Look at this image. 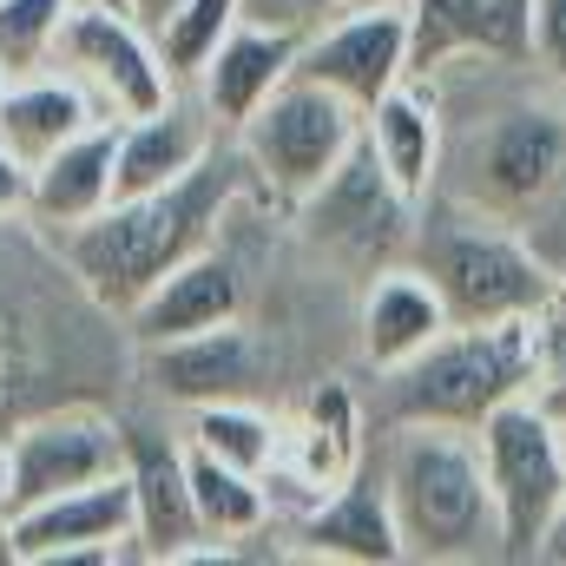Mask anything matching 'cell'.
Segmentation results:
<instances>
[{
	"label": "cell",
	"instance_id": "obj_33",
	"mask_svg": "<svg viewBox=\"0 0 566 566\" xmlns=\"http://www.w3.org/2000/svg\"><path fill=\"white\" fill-rule=\"evenodd\" d=\"M547 402H554V409H560V416H566V363H560V376L547 382Z\"/></svg>",
	"mask_w": 566,
	"mask_h": 566
},
{
	"label": "cell",
	"instance_id": "obj_7",
	"mask_svg": "<svg viewBox=\"0 0 566 566\" xmlns=\"http://www.w3.org/2000/svg\"><path fill=\"white\" fill-rule=\"evenodd\" d=\"M53 66L73 73L119 119L158 113L178 93V80L158 60V40L113 0H73V13L60 20V40H53Z\"/></svg>",
	"mask_w": 566,
	"mask_h": 566
},
{
	"label": "cell",
	"instance_id": "obj_27",
	"mask_svg": "<svg viewBox=\"0 0 566 566\" xmlns=\"http://www.w3.org/2000/svg\"><path fill=\"white\" fill-rule=\"evenodd\" d=\"M244 20V0H185L151 40H158V60H165V73L178 80V86H191L205 66H211V53L224 46V33Z\"/></svg>",
	"mask_w": 566,
	"mask_h": 566
},
{
	"label": "cell",
	"instance_id": "obj_35",
	"mask_svg": "<svg viewBox=\"0 0 566 566\" xmlns=\"http://www.w3.org/2000/svg\"><path fill=\"white\" fill-rule=\"evenodd\" d=\"M547 554H554V560H566V507H560V527H554V541H547Z\"/></svg>",
	"mask_w": 566,
	"mask_h": 566
},
{
	"label": "cell",
	"instance_id": "obj_32",
	"mask_svg": "<svg viewBox=\"0 0 566 566\" xmlns=\"http://www.w3.org/2000/svg\"><path fill=\"white\" fill-rule=\"evenodd\" d=\"M336 7H343V0H290L296 20H323V13H336Z\"/></svg>",
	"mask_w": 566,
	"mask_h": 566
},
{
	"label": "cell",
	"instance_id": "obj_5",
	"mask_svg": "<svg viewBox=\"0 0 566 566\" xmlns=\"http://www.w3.org/2000/svg\"><path fill=\"white\" fill-rule=\"evenodd\" d=\"M231 139H238V151H244L251 178H258L277 205L296 211V205L356 151V139H363V113H356L349 99H336L329 86L290 73Z\"/></svg>",
	"mask_w": 566,
	"mask_h": 566
},
{
	"label": "cell",
	"instance_id": "obj_34",
	"mask_svg": "<svg viewBox=\"0 0 566 566\" xmlns=\"http://www.w3.org/2000/svg\"><path fill=\"white\" fill-rule=\"evenodd\" d=\"M7 481H13V468H7V441H0V521H7Z\"/></svg>",
	"mask_w": 566,
	"mask_h": 566
},
{
	"label": "cell",
	"instance_id": "obj_1",
	"mask_svg": "<svg viewBox=\"0 0 566 566\" xmlns=\"http://www.w3.org/2000/svg\"><path fill=\"white\" fill-rule=\"evenodd\" d=\"M251 178L244 151H211L198 171H185L178 185H158L139 198H113L99 218L60 231V258L80 277V290L126 316L151 283H165L185 258L218 244L224 211L238 205V185Z\"/></svg>",
	"mask_w": 566,
	"mask_h": 566
},
{
	"label": "cell",
	"instance_id": "obj_2",
	"mask_svg": "<svg viewBox=\"0 0 566 566\" xmlns=\"http://www.w3.org/2000/svg\"><path fill=\"white\" fill-rule=\"evenodd\" d=\"M382 488H389L409 560H434V566L501 560V507H494L474 428L389 422Z\"/></svg>",
	"mask_w": 566,
	"mask_h": 566
},
{
	"label": "cell",
	"instance_id": "obj_22",
	"mask_svg": "<svg viewBox=\"0 0 566 566\" xmlns=\"http://www.w3.org/2000/svg\"><path fill=\"white\" fill-rule=\"evenodd\" d=\"M93 119H106V113H99V99L73 73H20L0 93V151H13L33 171L66 139H80Z\"/></svg>",
	"mask_w": 566,
	"mask_h": 566
},
{
	"label": "cell",
	"instance_id": "obj_20",
	"mask_svg": "<svg viewBox=\"0 0 566 566\" xmlns=\"http://www.w3.org/2000/svg\"><path fill=\"white\" fill-rule=\"evenodd\" d=\"M218 119L205 113L198 93H171L158 113L139 119H119V198H139L158 185H178L185 171H198L211 151H218Z\"/></svg>",
	"mask_w": 566,
	"mask_h": 566
},
{
	"label": "cell",
	"instance_id": "obj_11",
	"mask_svg": "<svg viewBox=\"0 0 566 566\" xmlns=\"http://www.w3.org/2000/svg\"><path fill=\"white\" fill-rule=\"evenodd\" d=\"M416 73L409 53V7H336L296 53V80L329 86L356 113H369L389 86Z\"/></svg>",
	"mask_w": 566,
	"mask_h": 566
},
{
	"label": "cell",
	"instance_id": "obj_26",
	"mask_svg": "<svg viewBox=\"0 0 566 566\" xmlns=\"http://www.w3.org/2000/svg\"><path fill=\"white\" fill-rule=\"evenodd\" d=\"M296 448H303V481L316 488V494H329L336 481H349L356 468H363V441H356V402H349V389H316V402H310V416L296 428Z\"/></svg>",
	"mask_w": 566,
	"mask_h": 566
},
{
	"label": "cell",
	"instance_id": "obj_23",
	"mask_svg": "<svg viewBox=\"0 0 566 566\" xmlns=\"http://www.w3.org/2000/svg\"><path fill=\"white\" fill-rule=\"evenodd\" d=\"M363 139L376 151V165H382L416 205H428V191H434V178H441V106H434L428 86H416V73H409L402 86H389V93L363 113Z\"/></svg>",
	"mask_w": 566,
	"mask_h": 566
},
{
	"label": "cell",
	"instance_id": "obj_13",
	"mask_svg": "<svg viewBox=\"0 0 566 566\" xmlns=\"http://www.w3.org/2000/svg\"><path fill=\"white\" fill-rule=\"evenodd\" d=\"M296 211H303V224H310L316 244H336V251H349V258H376V251H389V244L409 231V218H416L422 205L376 165L369 139H356V151H349Z\"/></svg>",
	"mask_w": 566,
	"mask_h": 566
},
{
	"label": "cell",
	"instance_id": "obj_37",
	"mask_svg": "<svg viewBox=\"0 0 566 566\" xmlns=\"http://www.w3.org/2000/svg\"><path fill=\"white\" fill-rule=\"evenodd\" d=\"M0 93H7V66H0Z\"/></svg>",
	"mask_w": 566,
	"mask_h": 566
},
{
	"label": "cell",
	"instance_id": "obj_28",
	"mask_svg": "<svg viewBox=\"0 0 566 566\" xmlns=\"http://www.w3.org/2000/svg\"><path fill=\"white\" fill-rule=\"evenodd\" d=\"M66 13H73V0H0V66H7V80L53 66V40H60Z\"/></svg>",
	"mask_w": 566,
	"mask_h": 566
},
{
	"label": "cell",
	"instance_id": "obj_3",
	"mask_svg": "<svg viewBox=\"0 0 566 566\" xmlns=\"http://www.w3.org/2000/svg\"><path fill=\"white\" fill-rule=\"evenodd\" d=\"M554 363L534 316L507 323H454L416 363L389 369V422L481 428L514 396H547Z\"/></svg>",
	"mask_w": 566,
	"mask_h": 566
},
{
	"label": "cell",
	"instance_id": "obj_19",
	"mask_svg": "<svg viewBox=\"0 0 566 566\" xmlns=\"http://www.w3.org/2000/svg\"><path fill=\"white\" fill-rule=\"evenodd\" d=\"M113 198H119V113L93 119L80 139H66L53 158L33 165L27 211L60 238V231H73V224L99 218Z\"/></svg>",
	"mask_w": 566,
	"mask_h": 566
},
{
	"label": "cell",
	"instance_id": "obj_21",
	"mask_svg": "<svg viewBox=\"0 0 566 566\" xmlns=\"http://www.w3.org/2000/svg\"><path fill=\"white\" fill-rule=\"evenodd\" d=\"M356 329H363V356L389 376L402 363H416L428 343H441L454 329L441 290L428 283L422 264H382L376 283L363 290V310H356Z\"/></svg>",
	"mask_w": 566,
	"mask_h": 566
},
{
	"label": "cell",
	"instance_id": "obj_18",
	"mask_svg": "<svg viewBox=\"0 0 566 566\" xmlns=\"http://www.w3.org/2000/svg\"><path fill=\"white\" fill-rule=\"evenodd\" d=\"M238 316H244L238 264L211 244V251L185 258L165 283H151L126 310V329H133L139 349H158V343H178V336H198V329H218V323H238Z\"/></svg>",
	"mask_w": 566,
	"mask_h": 566
},
{
	"label": "cell",
	"instance_id": "obj_30",
	"mask_svg": "<svg viewBox=\"0 0 566 566\" xmlns=\"http://www.w3.org/2000/svg\"><path fill=\"white\" fill-rule=\"evenodd\" d=\"M27 191H33V171H27L13 151H0V218L27 211Z\"/></svg>",
	"mask_w": 566,
	"mask_h": 566
},
{
	"label": "cell",
	"instance_id": "obj_15",
	"mask_svg": "<svg viewBox=\"0 0 566 566\" xmlns=\"http://www.w3.org/2000/svg\"><path fill=\"white\" fill-rule=\"evenodd\" d=\"M296 53H303V33H296L290 13H283V20H251V13H244V20L224 33V46L211 53V66L191 80V93L205 99V113H211L224 133H238L283 80L296 73Z\"/></svg>",
	"mask_w": 566,
	"mask_h": 566
},
{
	"label": "cell",
	"instance_id": "obj_24",
	"mask_svg": "<svg viewBox=\"0 0 566 566\" xmlns=\"http://www.w3.org/2000/svg\"><path fill=\"white\" fill-rule=\"evenodd\" d=\"M185 468H191V507L205 521V541H251L271 521V488L251 468H231L205 448L185 441Z\"/></svg>",
	"mask_w": 566,
	"mask_h": 566
},
{
	"label": "cell",
	"instance_id": "obj_29",
	"mask_svg": "<svg viewBox=\"0 0 566 566\" xmlns=\"http://www.w3.org/2000/svg\"><path fill=\"white\" fill-rule=\"evenodd\" d=\"M534 66L566 86V0H534Z\"/></svg>",
	"mask_w": 566,
	"mask_h": 566
},
{
	"label": "cell",
	"instance_id": "obj_4",
	"mask_svg": "<svg viewBox=\"0 0 566 566\" xmlns=\"http://www.w3.org/2000/svg\"><path fill=\"white\" fill-rule=\"evenodd\" d=\"M474 434L501 507V560H541L566 507V416L547 396H514Z\"/></svg>",
	"mask_w": 566,
	"mask_h": 566
},
{
	"label": "cell",
	"instance_id": "obj_31",
	"mask_svg": "<svg viewBox=\"0 0 566 566\" xmlns=\"http://www.w3.org/2000/svg\"><path fill=\"white\" fill-rule=\"evenodd\" d=\"M119 7H126V13L139 20L145 33H158V27H165V20H171V13H178L185 0H119Z\"/></svg>",
	"mask_w": 566,
	"mask_h": 566
},
{
	"label": "cell",
	"instance_id": "obj_25",
	"mask_svg": "<svg viewBox=\"0 0 566 566\" xmlns=\"http://www.w3.org/2000/svg\"><path fill=\"white\" fill-rule=\"evenodd\" d=\"M185 441L231 461V468H251V474H271L283 461V428L258 409V402H205V409H185Z\"/></svg>",
	"mask_w": 566,
	"mask_h": 566
},
{
	"label": "cell",
	"instance_id": "obj_17",
	"mask_svg": "<svg viewBox=\"0 0 566 566\" xmlns=\"http://www.w3.org/2000/svg\"><path fill=\"white\" fill-rule=\"evenodd\" d=\"M310 560H349V566H389L409 560L402 554V527L382 488V468H356L349 481H336L329 494L310 501L303 527H296Z\"/></svg>",
	"mask_w": 566,
	"mask_h": 566
},
{
	"label": "cell",
	"instance_id": "obj_16",
	"mask_svg": "<svg viewBox=\"0 0 566 566\" xmlns=\"http://www.w3.org/2000/svg\"><path fill=\"white\" fill-rule=\"evenodd\" d=\"M145 369H151V389L178 409H205V402H251L264 389V349L251 329L238 323H218V329H198V336H178V343H158L145 349Z\"/></svg>",
	"mask_w": 566,
	"mask_h": 566
},
{
	"label": "cell",
	"instance_id": "obj_9",
	"mask_svg": "<svg viewBox=\"0 0 566 566\" xmlns=\"http://www.w3.org/2000/svg\"><path fill=\"white\" fill-rule=\"evenodd\" d=\"M7 514L13 507H33L46 494H66V488H86V481H106V474H126V428L113 422L106 409H86V402H66L53 416H33L7 434Z\"/></svg>",
	"mask_w": 566,
	"mask_h": 566
},
{
	"label": "cell",
	"instance_id": "obj_14",
	"mask_svg": "<svg viewBox=\"0 0 566 566\" xmlns=\"http://www.w3.org/2000/svg\"><path fill=\"white\" fill-rule=\"evenodd\" d=\"M416 73L448 60H507L534 66V0H409Z\"/></svg>",
	"mask_w": 566,
	"mask_h": 566
},
{
	"label": "cell",
	"instance_id": "obj_12",
	"mask_svg": "<svg viewBox=\"0 0 566 566\" xmlns=\"http://www.w3.org/2000/svg\"><path fill=\"white\" fill-rule=\"evenodd\" d=\"M126 481H133V554L145 560H224V541H205L191 507L185 441L126 428Z\"/></svg>",
	"mask_w": 566,
	"mask_h": 566
},
{
	"label": "cell",
	"instance_id": "obj_8",
	"mask_svg": "<svg viewBox=\"0 0 566 566\" xmlns=\"http://www.w3.org/2000/svg\"><path fill=\"white\" fill-rule=\"evenodd\" d=\"M0 554L13 566H113L133 554V481L106 474L0 521Z\"/></svg>",
	"mask_w": 566,
	"mask_h": 566
},
{
	"label": "cell",
	"instance_id": "obj_6",
	"mask_svg": "<svg viewBox=\"0 0 566 566\" xmlns=\"http://www.w3.org/2000/svg\"><path fill=\"white\" fill-rule=\"evenodd\" d=\"M422 271L441 290L454 323H507V316H534L554 296V271L514 238V224L494 218H461V224H434L422 231Z\"/></svg>",
	"mask_w": 566,
	"mask_h": 566
},
{
	"label": "cell",
	"instance_id": "obj_36",
	"mask_svg": "<svg viewBox=\"0 0 566 566\" xmlns=\"http://www.w3.org/2000/svg\"><path fill=\"white\" fill-rule=\"evenodd\" d=\"M343 7H409V0H343Z\"/></svg>",
	"mask_w": 566,
	"mask_h": 566
},
{
	"label": "cell",
	"instance_id": "obj_10",
	"mask_svg": "<svg viewBox=\"0 0 566 566\" xmlns=\"http://www.w3.org/2000/svg\"><path fill=\"white\" fill-rule=\"evenodd\" d=\"M566 171V119L554 106L501 113L468 151V205L494 224H521Z\"/></svg>",
	"mask_w": 566,
	"mask_h": 566
}]
</instances>
